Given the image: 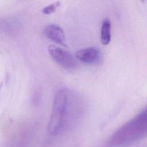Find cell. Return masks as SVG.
<instances>
[{
	"mask_svg": "<svg viewBox=\"0 0 147 147\" xmlns=\"http://www.w3.org/2000/svg\"><path fill=\"white\" fill-rule=\"evenodd\" d=\"M146 115L145 108L114 132L109 140V145L118 147L130 144L145 136L147 131Z\"/></svg>",
	"mask_w": 147,
	"mask_h": 147,
	"instance_id": "1",
	"label": "cell"
},
{
	"mask_svg": "<svg viewBox=\"0 0 147 147\" xmlns=\"http://www.w3.org/2000/svg\"><path fill=\"white\" fill-rule=\"evenodd\" d=\"M68 92L64 89H60L55 94L52 112L48 123V130L52 135L57 134L64 127L67 119Z\"/></svg>",
	"mask_w": 147,
	"mask_h": 147,
	"instance_id": "2",
	"label": "cell"
},
{
	"mask_svg": "<svg viewBox=\"0 0 147 147\" xmlns=\"http://www.w3.org/2000/svg\"><path fill=\"white\" fill-rule=\"evenodd\" d=\"M48 52L51 57L64 68L73 69L76 68L77 65L76 61L69 52L55 45H49Z\"/></svg>",
	"mask_w": 147,
	"mask_h": 147,
	"instance_id": "3",
	"label": "cell"
},
{
	"mask_svg": "<svg viewBox=\"0 0 147 147\" xmlns=\"http://www.w3.org/2000/svg\"><path fill=\"white\" fill-rule=\"evenodd\" d=\"M75 57L84 64H94L99 61L100 53L96 48L88 47L76 51Z\"/></svg>",
	"mask_w": 147,
	"mask_h": 147,
	"instance_id": "4",
	"label": "cell"
},
{
	"mask_svg": "<svg viewBox=\"0 0 147 147\" xmlns=\"http://www.w3.org/2000/svg\"><path fill=\"white\" fill-rule=\"evenodd\" d=\"M44 36L49 40L59 44L66 47L65 36L62 28L56 24L47 25L43 30Z\"/></svg>",
	"mask_w": 147,
	"mask_h": 147,
	"instance_id": "5",
	"label": "cell"
},
{
	"mask_svg": "<svg viewBox=\"0 0 147 147\" xmlns=\"http://www.w3.org/2000/svg\"><path fill=\"white\" fill-rule=\"evenodd\" d=\"M111 24L108 18H105L102 23L100 29V41L104 45H108L111 40Z\"/></svg>",
	"mask_w": 147,
	"mask_h": 147,
	"instance_id": "6",
	"label": "cell"
},
{
	"mask_svg": "<svg viewBox=\"0 0 147 147\" xmlns=\"http://www.w3.org/2000/svg\"><path fill=\"white\" fill-rule=\"evenodd\" d=\"M60 2L59 1L55 2L43 8L42 12L44 14H51L56 10L57 7L60 6Z\"/></svg>",
	"mask_w": 147,
	"mask_h": 147,
	"instance_id": "7",
	"label": "cell"
}]
</instances>
